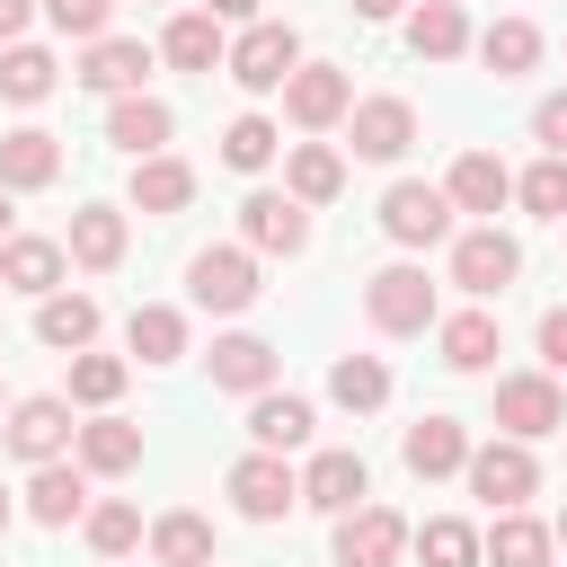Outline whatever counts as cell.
<instances>
[{
    "label": "cell",
    "instance_id": "cell-1",
    "mask_svg": "<svg viewBox=\"0 0 567 567\" xmlns=\"http://www.w3.org/2000/svg\"><path fill=\"white\" fill-rule=\"evenodd\" d=\"M221 71H230L248 97H266V89H284V80L301 71V35H292L284 18H257V27H239V35H230Z\"/></svg>",
    "mask_w": 567,
    "mask_h": 567
},
{
    "label": "cell",
    "instance_id": "cell-2",
    "mask_svg": "<svg viewBox=\"0 0 567 567\" xmlns=\"http://www.w3.org/2000/svg\"><path fill=\"white\" fill-rule=\"evenodd\" d=\"M186 292H195V310H221V319L248 310V301L266 292V284H257V248H248V239H239V248H195V257H186Z\"/></svg>",
    "mask_w": 567,
    "mask_h": 567
},
{
    "label": "cell",
    "instance_id": "cell-3",
    "mask_svg": "<svg viewBox=\"0 0 567 567\" xmlns=\"http://www.w3.org/2000/svg\"><path fill=\"white\" fill-rule=\"evenodd\" d=\"M363 319H372L381 337H425V328H434V284H425V266H381V275L363 284Z\"/></svg>",
    "mask_w": 567,
    "mask_h": 567
},
{
    "label": "cell",
    "instance_id": "cell-4",
    "mask_svg": "<svg viewBox=\"0 0 567 567\" xmlns=\"http://www.w3.org/2000/svg\"><path fill=\"white\" fill-rule=\"evenodd\" d=\"M496 425H505L514 443L567 434V390H558V372H505V381H496Z\"/></svg>",
    "mask_w": 567,
    "mask_h": 567
},
{
    "label": "cell",
    "instance_id": "cell-5",
    "mask_svg": "<svg viewBox=\"0 0 567 567\" xmlns=\"http://www.w3.org/2000/svg\"><path fill=\"white\" fill-rule=\"evenodd\" d=\"M239 239H248L257 257H301V248H310V204L284 195V186H257V195L239 204Z\"/></svg>",
    "mask_w": 567,
    "mask_h": 567
},
{
    "label": "cell",
    "instance_id": "cell-6",
    "mask_svg": "<svg viewBox=\"0 0 567 567\" xmlns=\"http://www.w3.org/2000/svg\"><path fill=\"white\" fill-rule=\"evenodd\" d=\"M514 275H523V248H514L496 221H478V230H461V239H452V284H461L470 301H496Z\"/></svg>",
    "mask_w": 567,
    "mask_h": 567
},
{
    "label": "cell",
    "instance_id": "cell-7",
    "mask_svg": "<svg viewBox=\"0 0 567 567\" xmlns=\"http://www.w3.org/2000/svg\"><path fill=\"white\" fill-rule=\"evenodd\" d=\"M0 443H9L18 461H62V452L80 443V425H71V399H53V390H35V399H9V425H0Z\"/></svg>",
    "mask_w": 567,
    "mask_h": 567
},
{
    "label": "cell",
    "instance_id": "cell-8",
    "mask_svg": "<svg viewBox=\"0 0 567 567\" xmlns=\"http://www.w3.org/2000/svg\"><path fill=\"white\" fill-rule=\"evenodd\" d=\"M230 505H239L248 523H284V514L301 505V478L284 470V452H266V443H257V452H239V461H230Z\"/></svg>",
    "mask_w": 567,
    "mask_h": 567
},
{
    "label": "cell",
    "instance_id": "cell-9",
    "mask_svg": "<svg viewBox=\"0 0 567 567\" xmlns=\"http://www.w3.org/2000/svg\"><path fill=\"white\" fill-rule=\"evenodd\" d=\"M408 142H416V106L408 97H354V115H346V151L354 159L390 168V159H408Z\"/></svg>",
    "mask_w": 567,
    "mask_h": 567
},
{
    "label": "cell",
    "instance_id": "cell-10",
    "mask_svg": "<svg viewBox=\"0 0 567 567\" xmlns=\"http://www.w3.org/2000/svg\"><path fill=\"white\" fill-rule=\"evenodd\" d=\"M381 230H390L399 248H434V239H452V195L425 186V177H399V186L381 195Z\"/></svg>",
    "mask_w": 567,
    "mask_h": 567
},
{
    "label": "cell",
    "instance_id": "cell-11",
    "mask_svg": "<svg viewBox=\"0 0 567 567\" xmlns=\"http://www.w3.org/2000/svg\"><path fill=\"white\" fill-rule=\"evenodd\" d=\"M408 540H416V532H408L390 505H372V496H363L354 514H337V567H399Z\"/></svg>",
    "mask_w": 567,
    "mask_h": 567
},
{
    "label": "cell",
    "instance_id": "cell-12",
    "mask_svg": "<svg viewBox=\"0 0 567 567\" xmlns=\"http://www.w3.org/2000/svg\"><path fill=\"white\" fill-rule=\"evenodd\" d=\"M284 115H292L301 133H328V124L354 115V80H346L337 62H301V71L284 80Z\"/></svg>",
    "mask_w": 567,
    "mask_h": 567
},
{
    "label": "cell",
    "instance_id": "cell-13",
    "mask_svg": "<svg viewBox=\"0 0 567 567\" xmlns=\"http://www.w3.org/2000/svg\"><path fill=\"white\" fill-rule=\"evenodd\" d=\"M461 478H470V496H487V505L505 514V505H523V496L540 487V461H532V443H514V434H505V443H478Z\"/></svg>",
    "mask_w": 567,
    "mask_h": 567
},
{
    "label": "cell",
    "instance_id": "cell-14",
    "mask_svg": "<svg viewBox=\"0 0 567 567\" xmlns=\"http://www.w3.org/2000/svg\"><path fill=\"white\" fill-rule=\"evenodd\" d=\"M399 461H408L416 478H461V470H470V425L434 408V416H416V425L399 434Z\"/></svg>",
    "mask_w": 567,
    "mask_h": 567
},
{
    "label": "cell",
    "instance_id": "cell-15",
    "mask_svg": "<svg viewBox=\"0 0 567 567\" xmlns=\"http://www.w3.org/2000/svg\"><path fill=\"white\" fill-rule=\"evenodd\" d=\"M151 62H159V53H151L142 35H97V44L80 53V71H71V80H80V89H97V97H124V89H142V80H151Z\"/></svg>",
    "mask_w": 567,
    "mask_h": 567
},
{
    "label": "cell",
    "instance_id": "cell-16",
    "mask_svg": "<svg viewBox=\"0 0 567 567\" xmlns=\"http://www.w3.org/2000/svg\"><path fill=\"white\" fill-rule=\"evenodd\" d=\"M213 390H239V399H257V390H275V372H284V354L266 346V337H248V328H230V337H213Z\"/></svg>",
    "mask_w": 567,
    "mask_h": 567
},
{
    "label": "cell",
    "instance_id": "cell-17",
    "mask_svg": "<svg viewBox=\"0 0 567 567\" xmlns=\"http://www.w3.org/2000/svg\"><path fill=\"white\" fill-rule=\"evenodd\" d=\"M443 195H452V213H487V221H496V213L514 204V168H505L496 151H461L452 177H443Z\"/></svg>",
    "mask_w": 567,
    "mask_h": 567
},
{
    "label": "cell",
    "instance_id": "cell-18",
    "mask_svg": "<svg viewBox=\"0 0 567 567\" xmlns=\"http://www.w3.org/2000/svg\"><path fill=\"white\" fill-rule=\"evenodd\" d=\"M363 496H372L363 452H310V470H301V505H319V514H354Z\"/></svg>",
    "mask_w": 567,
    "mask_h": 567
},
{
    "label": "cell",
    "instance_id": "cell-19",
    "mask_svg": "<svg viewBox=\"0 0 567 567\" xmlns=\"http://www.w3.org/2000/svg\"><path fill=\"white\" fill-rule=\"evenodd\" d=\"M27 514H35L44 532H71V523L89 514V470H80V461H35V478H27Z\"/></svg>",
    "mask_w": 567,
    "mask_h": 567
},
{
    "label": "cell",
    "instance_id": "cell-20",
    "mask_svg": "<svg viewBox=\"0 0 567 567\" xmlns=\"http://www.w3.org/2000/svg\"><path fill=\"white\" fill-rule=\"evenodd\" d=\"M62 266H71L62 239H27V230L0 239V284H9V292H35V301H44V292H62Z\"/></svg>",
    "mask_w": 567,
    "mask_h": 567
},
{
    "label": "cell",
    "instance_id": "cell-21",
    "mask_svg": "<svg viewBox=\"0 0 567 567\" xmlns=\"http://www.w3.org/2000/svg\"><path fill=\"white\" fill-rule=\"evenodd\" d=\"M71 452H80V470H89V478H124V470H142V425L97 408V416L80 425V443H71Z\"/></svg>",
    "mask_w": 567,
    "mask_h": 567
},
{
    "label": "cell",
    "instance_id": "cell-22",
    "mask_svg": "<svg viewBox=\"0 0 567 567\" xmlns=\"http://www.w3.org/2000/svg\"><path fill=\"white\" fill-rule=\"evenodd\" d=\"M53 177H62V142H53L44 124L0 133V186H9V195H35V186H53Z\"/></svg>",
    "mask_w": 567,
    "mask_h": 567
},
{
    "label": "cell",
    "instance_id": "cell-23",
    "mask_svg": "<svg viewBox=\"0 0 567 567\" xmlns=\"http://www.w3.org/2000/svg\"><path fill=\"white\" fill-rule=\"evenodd\" d=\"M168 133H177V115H168L159 97H142V89H124V97L106 106V142H115V151H133V159L168 151Z\"/></svg>",
    "mask_w": 567,
    "mask_h": 567
},
{
    "label": "cell",
    "instance_id": "cell-24",
    "mask_svg": "<svg viewBox=\"0 0 567 567\" xmlns=\"http://www.w3.org/2000/svg\"><path fill=\"white\" fill-rule=\"evenodd\" d=\"M434 346L452 372H487L505 354V328H496V310H452V319H434Z\"/></svg>",
    "mask_w": 567,
    "mask_h": 567
},
{
    "label": "cell",
    "instance_id": "cell-25",
    "mask_svg": "<svg viewBox=\"0 0 567 567\" xmlns=\"http://www.w3.org/2000/svg\"><path fill=\"white\" fill-rule=\"evenodd\" d=\"M310 425H319V416H310L301 390H257V399H248V443H266V452H301Z\"/></svg>",
    "mask_w": 567,
    "mask_h": 567
},
{
    "label": "cell",
    "instance_id": "cell-26",
    "mask_svg": "<svg viewBox=\"0 0 567 567\" xmlns=\"http://www.w3.org/2000/svg\"><path fill=\"white\" fill-rule=\"evenodd\" d=\"M221 53H230V35H221L213 9H177L168 35H159V62H177V71H221Z\"/></svg>",
    "mask_w": 567,
    "mask_h": 567
},
{
    "label": "cell",
    "instance_id": "cell-27",
    "mask_svg": "<svg viewBox=\"0 0 567 567\" xmlns=\"http://www.w3.org/2000/svg\"><path fill=\"white\" fill-rule=\"evenodd\" d=\"M284 195H301V204H337V195H346V151H328V142H292V151H284Z\"/></svg>",
    "mask_w": 567,
    "mask_h": 567
},
{
    "label": "cell",
    "instance_id": "cell-28",
    "mask_svg": "<svg viewBox=\"0 0 567 567\" xmlns=\"http://www.w3.org/2000/svg\"><path fill=\"white\" fill-rule=\"evenodd\" d=\"M186 204H195V168L177 151L133 159V213H186Z\"/></svg>",
    "mask_w": 567,
    "mask_h": 567
},
{
    "label": "cell",
    "instance_id": "cell-29",
    "mask_svg": "<svg viewBox=\"0 0 567 567\" xmlns=\"http://www.w3.org/2000/svg\"><path fill=\"white\" fill-rule=\"evenodd\" d=\"M71 266H89V275H106V266H124V213L115 204H80L71 213Z\"/></svg>",
    "mask_w": 567,
    "mask_h": 567
},
{
    "label": "cell",
    "instance_id": "cell-30",
    "mask_svg": "<svg viewBox=\"0 0 567 567\" xmlns=\"http://www.w3.org/2000/svg\"><path fill=\"white\" fill-rule=\"evenodd\" d=\"M35 346H53V354L97 346V301H89V292H44V301H35Z\"/></svg>",
    "mask_w": 567,
    "mask_h": 567
},
{
    "label": "cell",
    "instance_id": "cell-31",
    "mask_svg": "<svg viewBox=\"0 0 567 567\" xmlns=\"http://www.w3.org/2000/svg\"><path fill=\"white\" fill-rule=\"evenodd\" d=\"M408 53H416V62H452V53H470V18H461V0H416V9H408Z\"/></svg>",
    "mask_w": 567,
    "mask_h": 567
},
{
    "label": "cell",
    "instance_id": "cell-32",
    "mask_svg": "<svg viewBox=\"0 0 567 567\" xmlns=\"http://www.w3.org/2000/svg\"><path fill=\"white\" fill-rule=\"evenodd\" d=\"M549 549H558V532L532 523L523 505H505V514L487 523V567H549Z\"/></svg>",
    "mask_w": 567,
    "mask_h": 567
},
{
    "label": "cell",
    "instance_id": "cell-33",
    "mask_svg": "<svg viewBox=\"0 0 567 567\" xmlns=\"http://www.w3.org/2000/svg\"><path fill=\"white\" fill-rule=\"evenodd\" d=\"M53 80H62V62H53L44 44H27V35H18V44H0V97H9V106H44V97H53Z\"/></svg>",
    "mask_w": 567,
    "mask_h": 567
},
{
    "label": "cell",
    "instance_id": "cell-34",
    "mask_svg": "<svg viewBox=\"0 0 567 567\" xmlns=\"http://www.w3.org/2000/svg\"><path fill=\"white\" fill-rule=\"evenodd\" d=\"M124 346H133L142 363H177V354H186V310H168V301H142V310L124 319Z\"/></svg>",
    "mask_w": 567,
    "mask_h": 567
},
{
    "label": "cell",
    "instance_id": "cell-35",
    "mask_svg": "<svg viewBox=\"0 0 567 567\" xmlns=\"http://www.w3.org/2000/svg\"><path fill=\"white\" fill-rule=\"evenodd\" d=\"M328 399L354 408V416H372V408L390 399V363H381V354H337V363H328Z\"/></svg>",
    "mask_w": 567,
    "mask_h": 567
},
{
    "label": "cell",
    "instance_id": "cell-36",
    "mask_svg": "<svg viewBox=\"0 0 567 567\" xmlns=\"http://www.w3.org/2000/svg\"><path fill=\"white\" fill-rule=\"evenodd\" d=\"M408 549H416L425 567H487V532H470L461 514H434V523H425Z\"/></svg>",
    "mask_w": 567,
    "mask_h": 567
},
{
    "label": "cell",
    "instance_id": "cell-37",
    "mask_svg": "<svg viewBox=\"0 0 567 567\" xmlns=\"http://www.w3.org/2000/svg\"><path fill=\"white\" fill-rule=\"evenodd\" d=\"M478 62H487L496 80H523V71L540 62V27H532V18H496V27L478 35Z\"/></svg>",
    "mask_w": 567,
    "mask_h": 567
},
{
    "label": "cell",
    "instance_id": "cell-38",
    "mask_svg": "<svg viewBox=\"0 0 567 567\" xmlns=\"http://www.w3.org/2000/svg\"><path fill=\"white\" fill-rule=\"evenodd\" d=\"M151 558L159 567H213V523L204 514H159L151 523Z\"/></svg>",
    "mask_w": 567,
    "mask_h": 567
},
{
    "label": "cell",
    "instance_id": "cell-39",
    "mask_svg": "<svg viewBox=\"0 0 567 567\" xmlns=\"http://www.w3.org/2000/svg\"><path fill=\"white\" fill-rule=\"evenodd\" d=\"M514 204L532 221H567V151H540L523 177H514Z\"/></svg>",
    "mask_w": 567,
    "mask_h": 567
},
{
    "label": "cell",
    "instance_id": "cell-40",
    "mask_svg": "<svg viewBox=\"0 0 567 567\" xmlns=\"http://www.w3.org/2000/svg\"><path fill=\"white\" fill-rule=\"evenodd\" d=\"M80 532H89V549H97V558H124V549H142V505L106 496V505H89V514H80Z\"/></svg>",
    "mask_w": 567,
    "mask_h": 567
},
{
    "label": "cell",
    "instance_id": "cell-41",
    "mask_svg": "<svg viewBox=\"0 0 567 567\" xmlns=\"http://www.w3.org/2000/svg\"><path fill=\"white\" fill-rule=\"evenodd\" d=\"M275 151H284V133H275L266 115H230V124H221V159H230L239 177H257Z\"/></svg>",
    "mask_w": 567,
    "mask_h": 567
},
{
    "label": "cell",
    "instance_id": "cell-42",
    "mask_svg": "<svg viewBox=\"0 0 567 567\" xmlns=\"http://www.w3.org/2000/svg\"><path fill=\"white\" fill-rule=\"evenodd\" d=\"M62 399H80V408H115V399H124V354H89V346H80Z\"/></svg>",
    "mask_w": 567,
    "mask_h": 567
},
{
    "label": "cell",
    "instance_id": "cell-43",
    "mask_svg": "<svg viewBox=\"0 0 567 567\" xmlns=\"http://www.w3.org/2000/svg\"><path fill=\"white\" fill-rule=\"evenodd\" d=\"M44 18H53L62 35H80V44H97V35H106V18H115V0H44Z\"/></svg>",
    "mask_w": 567,
    "mask_h": 567
},
{
    "label": "cell",
    "instance_id": "cell-44",
    "mask_svg": "<svg viewBox=\"0 0 567 567\" xmlns=\"http://www.w3.org/2000/svg\"><path fill=\"white\" fill-rule=\"evenodd\" d=\"M532 142H540V151H567V89H549V97L532 106Z\"/></svg>",
    "mask_w": 567,
    "mask_h": 567
},
{
    "label": "cell",
    "instance_id": "cell-45",
    "mask_svg": "<svg viewBox=\"0 0 567 567\" xmlns=\"http://www.w3.org/2000/svg\"><path fill=\"white\" fill-rule=\"evenodd\" d=\"M540 363H549V372H567V301H558V310H540Z\"/></svg>",
    "mask_w": 567,
    "mask_h": 567
},
{
    "label": "cell",
    "instance_id": "cell-46",
    "mask_svg": "<svg viewBox=\"0 0 567 567\" xmlns=\"http://www.w3.org/2000/svg\"><path fill=\"white\" fill-rule=\"evenodd\" d=\"M204 9H213L221 27H257V0H204Z\"/></svg>",
    "mask_w": 567,
    "mask_h": 567
},
{
    "label": "cell",
    "instance_id": "cell-47",
    "mask_svg": "<svg viewBox=\"0 0 567 567\" xmlns=\"http://www.w3.org/2000/svg\"><path fill=\"white\" fill-rule=\"evenodd\" d=\"M27 35V0H0V44H18Z\"/></svg>",
    "mask_w": 567,
    "mask_h": 567
},
{
    "label": "cell",
    "instance_id": "cell-48",
    "mask_svg": "<svg viewBox=\"0 0 567 567\" xmlns=\"http://www.w3.org/2000/svg\"><path fill=\"white\" fill-rule=\"evenodd\" d=\"M346 9H354V18H399L408 0H346Z\"/></svg>",
    "mask_w": 567,
    "mask_h": 567
},
{
    "label": "cell",
    "instance_id": "cell-49",
    "mask_svg": "<svg viewBox=\"0 0 567 567\" xmlns=\"http://www.w3.org/2000/svg\"><path fill=\"white\" fill-rule=\"evenodd\" d=\"M0 239H9V186H0Z\"/></svg>",
    "mask_w": 567,
    "mask_h": 567
},
{
    "label": "cell",
    "instance_id": "cell-50",
    "mask_svg": "<svg viewBox=\"0 0 567 567\" xmlns=\"http://www.w3.org/2000/svg\"><path fill=\"white\" fill-rule=\"evenodd\" d=\"M0 532H9V487H0Z\"/></svg>",
    "mask_w": 567,
    "mask_h": 567
},
{
    "label": "cell",
    "instance_id": "cell-51",
    "mask_svg": "<svg viewBox=\"0 0 567 567\" xmlns=\"http://www.w3.org/2000/svg\"><path fill=\"white\" fill-rule=\"evenodd\" d=\"M549 532H558V540H567V514H558V523H549Z\"/></svg>",
    "mask_w": 567,
    "mask_h": 567
},
{
    "label": "cell",
    "instance_id": "cell-52",
    "mask_svg": "<svg viewBox=\"0 0 567 567\" xmlns=\"http://www.w3.org/2000/svg\"><path fill=\"white\" fill-rule=\"evenodd\" d=\"M0 292H9V284H0Z\"/></svg>",
    "mask_w": 567,
    "mask_h": 567
},
{
    "label": "cell",
    "instance_id": "cell-53",
    "mask_svg": "<svg viewBox=\"0 0 567 567\" xmlns=\"http://www.w3.org/2000/svg\"><path fill=\"white\" fill-rule=\"evenodd\" d=\"M213 567H221V558H213Z\"/></svg>",
    "mask_w": 567,
    "mask_h": 567
}]
</instances>
